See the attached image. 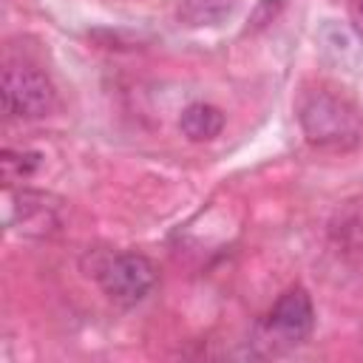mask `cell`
I'll return each mask as SVG.
<instances>
[{
  "instance_id": "9c48e42d",
  "label": "cell",
  "mask_w": 363,
  "mask_h": 363,
  "mask_svg": "<svg viewBox=\"0 0 363 363\" xmlns=\"http://www.w3.org/2000/svg\"><path fill=\"white\" fill-rule=\"evenodd\" d=\"M357 11H360V14H363V0H357Z\"/></svg>"
},
{
  "instance_id": "5b68a950",
  "label": "cell",
  "mask_w": 363,
  "mask_h": 363,
  "mask_svg": "<svg viewBox=\"0 0 363 363\" xmlns=\"http://www.w3.org/2000/svg\"><path fill=\"white\" fill-rule=\"evenodd\" d=\"M60 199L40 190H20L14 193V204L9 213V227H17L23 235H51L60 227Z\"/></svg>"
},
{
  "instance_id": "8992f818",
  "label": "cell",
  "mask_w": 363,
  "mask_h": 363,
  "mask_svg": "<svg viewBox=\"0 0 363 363\" xmlns=\"http://www.w3.org/2000/svg\"><path fill=\"white\" fill-rule=\"evenodd\" d=\"M179 128L182 133L190 139V142H210L221 133L224 128V113L216 108V105H207V102H193L182 111V119H179Z\"/></svg>"
},
{
  "instance_id": "ba28073f",
  "label": "cell",
  "mask_w": 363,
  "mask_h": 363,
  "mask_svg": "<svg viewBox=\"0 0 363 363\" xmlns=\"http://www.w3.org/2000/svg\"><path fill=\"white\" fill-rule=\"evenodd\" d=\"M37 167H40V153H31V150H3L0 156V170L6 184L28 179Z\"/></svg>"
},
{
  "instance_id": "6da1fadb",
  "label": "cell",
  "mask_w": 363,
  "mask_h": 363,
  "mask_svg": "<svg viewBox=\"0 0 363 363\" xmlns=\"http://www.w3.org/2000/svg\"><path fill=\"white\" fill-rule=\"evenodd\" d=\"M298 122L303 136L318 147H354L363 139L360 111L329 91H312L298 105Z\"/></svg>"
},
{
  "instance_id": "7a4b0ae2",
  "label": "cell",
  "mask_w": 363,
  "mask_h": 363,
  "mask_svg": "<svg viewBox=\"0 0 363 363\" xmlns=\"http://www.w3.org/2000/svg\"><path fill=\"white\" fill-rule=\"evenodd\" d=\"M94 278L113 303L133 306L153 289L156 267L139 252H113L94 267Z\"/></svg>"
},
{
  "instance_id": "3957f363",
  "label": "cell",
  "mask_w": 363,
  "mask_h": 363,
  "mask_svg": "<svg viewBox=\"0 0 363 363\" xmlns=\"http://www.w3.org/2000/svg\"><path fill=\"white\" fill-rule=\"evenodd\" d=\"M0 96H3V111L17 119H40L54 111L57 91L51 79L23 62L6 65L3 82H0Z\"/></svg>"
},
{
  "instance_id": "277c9868",
  "label": "cell",
  "mask_w": 363,
  "mask_h": 363,
  "mask_svg": "<svg viewBox=\"0 0 363 363\" xmlns=\"http://www.w3.org/2000/svg\"><path fill=\"white\" fill-rule=\"evenodd\" d=\"M312 326H315L312 301L306 289L292 286L275 301V306L261 320L258 332H261V340H267L269 346H298L309 337Z\"/></svg>"
},
{
  "instance_id": "52a82bcc",
  "label": "cell",
  "mask_w": 363,
  "mask_h": 363,
  "mask_svg": "<svg viewBox=\"0 0 363 363\" xmlns=\"http://www.w3.org/2000/svg\"><path fill=\"white\" fill-rule=\"evenodd\" d=\"M238 0H182L179 6V20L190 28L199 26H216L227 20L235 11Z\"/></svg>"
}]
</instances>
